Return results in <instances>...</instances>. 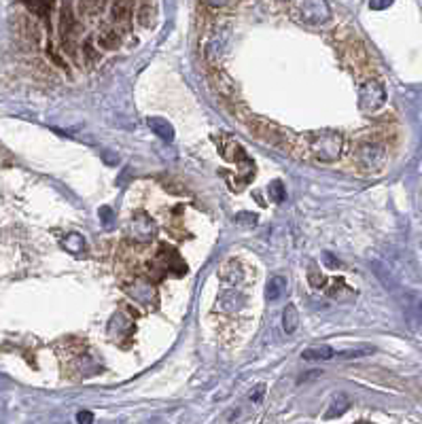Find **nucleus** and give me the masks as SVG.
<instances>
[{
    "label": "nucleus",
    "mask_w": 422,
    "mask_h": 424,
    "mask_svg": "<svg viewBox=\"0 0 422 424\" xmlns=\"http://www.w3.org/2000/svg\"><path fill=\"white\" fill-rule=\"evenodd\" d=\"M299 149L316 162L331 164L338 162L344 153V136L338 132H321L299 138Z\"/></svg>",
    "instance_id": "obj_1"
},
{
    "label": "nucleus",
    "mask_w": 422,
    "mask_h": 424,
    "mask_svg": "<svg viewBox=\"0 0 422 424\" xmlns=\"http://www.w3.org/2000/svg\"><path fill=\"white\" fill-rule=\"evenodd\" d=\"M246 126L253 134V138H257L259 142H266L278 151H285V153H291V151H297L299 149V140L293 138L287 130H282L280 126L268 121V119H261V117H248L246 119Z\"/></svg>",
    "instance_id": "obj_2"
},
{
    "label": "nucleus",
    "mask_w": 422,
    "mask_h": 424,
    "mask_svg": "<svg viewBox=\"0 0 422 424\" xmlns=\"http://www.w3.org/2000/svg\"><path fill=\"white\" fill-rule=\"evenodd\" d=\"M354 164L361 172L376 174L386 164V151L378 142H361L354 151Z\"/></svg>",
    "instance_id": "obj_3"
},
{
    "label": "nucleus",
    "mask_w": 422,
    "mask_h": 424,
    "mask_svg": "<svg viewBox=\"0 0 422 424\" xmlns=\"http://www.w3.org/2000/svg\"><path fill=\"white\" fill-rule=\"evenodd\" d=\"M295 17L308 26H323L331 20V9L325 0H299L291 5Z\"/></svg>",
    "instance_id": "obj_4"
},
{
    "label": "nucleus",
    "mask_w": 422,
    "mask_h": 424,
    "mask_svg": "<svg viewBox=\"0 0 422 424\" xmlns=\"http://www.w3.org/2000/svg\"><path fill=\"white\" fill-rule=\"evenodd\" d=\"M386 102V89L380 81L369 79L359 87V106L363 113H376Z\"/></svg>",
    "instance_id": "obj_5"
},
{
    "label": "nucleus",
    "mask_w": 422,
    "mask_h": 424,
    "mask_svg": "<svg viewBox=\"0 0 422 424\" xmlns=\"http://www.w3.org/2000/svg\"><path fill=\"white\" fill-rule=\"evenodd\" d=\"M401 308H403L405 323H407L409 331L418 340H422V295H418V293H403Z\"/></svg>",
    "instance_id": "obj_6"
},
{
    "label": "nucleus",
    "mask_w": 422,
    "mask_h": 424,
    "mask_svg": "<svg viewBox=\"0 0 422 424\" xmlns=\"http://www.w3.org/2000/svg\"><path fill=\"white\" fill-rule=\"evenodd\" d=\"M208 77H210V83H213V89H215L221 98H225V100H234V98H236L234 81L229 79V75H227L225 70H221V68L215 66V64H210Z\"/></svg>",
    "instance_id": "obj_7"
},
{
    "label": "nucleus",
    "mask_w": 422,
    "mask_h": 424,
    "mask_svg": "<svg viewBox=\"0 0 422 424\" xmlns=\"http://www.w3.org/2000/svg\"><path fill=\"white\" fill-rule=\"evenodd\" d=\"M155 236V223L146 215H136V219L130 225V238L138 242H151Z\"/></svg>",
    "instance_id": "obj_8"
},
{
    "label": "nucleus",
    "mask_w": 422,
    "mask_h": 424,
    "mask_svg": "<svg viewBox=\"0 0 422 424\" xmlns=\"http://www.w3.org/2000/svg\"><path fill=\"white\" fill-rule=\"evenodd\" d=\"M111 13H113V22H115L117 30H119L121 34H126L128 28H130L132 3H113V5H111Z\"/></svg>",
    "instance_id": "obj_9"
},
{
    "label": "nucleus",
    "mask_w": 422,
    "mask_h": 424,
    "mask_svg": "<svg viewBox=\"0 0 422 424\" xmlns=\"http://www.w3.org/2000/svg\"><path fill=\"white\" fill-rule=\"evenodd\" d=\"M146 126L151 128L153 134H157L162 140H166V142L174 140V128L164 117H146Z\"/></svg>",
    "instance_id": "obj_10"
},
{
    "label": "nucleus",
    "mask_w": 422,
    "mask_h": 424,
    "mask_svg": "<svg viewBox=\"0 0 422 424\" xmlns=\"http://www.w3.org/2000/svg\"><path fill=\"white\" fill-rule=\"evenodd\" d=\"M121 38H123V34L117 28H107V30H102L98 34V45L104 51H115V49H119Z\"/></svg>",
    "instance_id": "obj_11"
},
{
    "label": "nucleus",
    "mask_w": 422,
    "mask_h": 424,
    "mask_svg": "<svg viewBox=\"0 0 422 424\" xmlns=\"http://www.w3.org/2000/svg\"><path fill=\"white\" fill-rule=\"evenodd\" d=\"M221 153L227 162H234V164H248L250 166V159L246 157V153L240 149V144H236L234 140H225V144H221Z\"/></svg>",
    "instance_id": "obj_12"
},
{
    "label": "nucleus",
    "mask_w": 422,
    "mask_h": 424,
    "mask_svg": "<svg viewBox=\"0 0 422 424\" xmlns=\"http://www.w3.org/2000/svg\"><path fill=\"white\" fill-rule=\"evenodd\" d=\"M348 409H350V399L346 395H336L329 403V409L325 411V420H336L344 416Z\"/></svg>",
    "instance_id": "obj_13"
},
{
    "label": "nucleus",
    "mask_w": 422,
    "mask_h": 424,
    "mask_svg": "<svg viewBox=\"0 0 422 424\" xmlns=\"http://www.w3.org/2000/svg\"><path fill=\"white\" fill-rule=\"evenodd\" d=\"M138 22L142 28H153L157 22V5L155 3H140L138 5Z\"/></svg>",
    "instance_id": "obj_14"
},
{
    "label": "nucleus",
    "mask_w": 422,
    "mask_h": 424,
    "mask_svg": "<svg viewBox=\"0 0 422 424\" xmlns=\"http://www.w3.org/2000/svg\"><path fill=\"white\" fill-rule=\"evenodd\" d=\"M338 352L329 346H314V348H306L301 352V358H306V361H329Z\"/></svg>",
    "instance_id": "obj_15"
},
{
    "label": "nucleus",
    "mask_w": 422,
    "mask_h": 424,
    "mask_svg": "<svg viewBox=\"0 0 422 424\" xmlns=\"http://www.w3.org/2000/svg\"><path fill=\"white\" fill-rule=\"evenodd\" d=\"M287 287V278L285 276H274L270 278V282L266 285V301H278L285 293Z\"/></svg>",
    "instance_id": "obj_16"
},
{
    "label": "nucleus",
    "mask_w": 422,
    "mask_h": 424,
    "mask_svg": "<svg viewBox=\"0 0 422 424\" xmlns=\"http://www.w3.org/2000/svg\"><path fill=\"white\" fill-rule=\"evenodd\" d=\"M297 325H299V312H297L295 303H287V308L282 312V329L291 335L297 331Z\"/></svg>",
    "instance_id": "obj_17"
},
{
    "label": "nucleus",
    "mask_w": 422,
    "mask_h": 424,
    "mask_svg": "<svg viewBox=\"0 0 422 424\" xmlns=\"http://www.w3.org/2000/svg\"><path fill=\"white\" fill-rule=\"evenodd\" d=\"M62 246H64L68 252L79 255V252H83V250H85V240H83V236H81V234H68V238H64V240H62Z\"/></svg>",
    "instance_id": "obj_18"
},
{
    "label": "nucleus",
    "mask_w": 422,
    "mask_h": 424,
    "mask_svg": "<svg viewBox=\"0 0 422 424\" xmlns=\"http://www.w3.org/2000/svg\"><path fill=\"white\" fill-rule=\"evenodd\" d=\"M268 195H270V199H272V202H276V204L285 202V197H287L285 183H282V181H272V183H270V187H268Z\"/></svg>",
    "instance_id": "obj_19"
},
{
    "label": "nucleus",
    "mask_w": 422,
    "mask_h": 424,
    "mask_svg": "<svg viewBox=\"0 0 422 424\" xmlns=\"http://www.w3.org/2000/svg\"><path fill=\"white\" fill-rule=\"evenodd\" d=\"M374 348L372 346H361V348H352V350H344L340 352L342 358H359V356H365V354H372Z\"/></svg>",
    "instance_id": "obj_20"
},
{
    "label": "nucleus",
    "mask_w": 422,
    "mask_h": 424,
    "mask_svg": "<svg viewBox=\"0 0 422 424\" xmlns=\"http://www.w3.org/2000/svg\"><path fill=\"white\" fill-rule=\"evenodd\" d=\"M83 53H85V60H87V64H89V66L98 62V53H96V49H93V45H91V40H85V45H83Z\"/></svg>",
    "instance_id": "obj_21"
},
{
    "label": "nucleus",
    "mask_w": 422,
    "mask_h": 424,
    "mask_svg": "<svg viewBox=\"0 0 422 424\" xmlns=\"http://www.w3.org/2000/svg\"><path fill=\"white\" fill-rule=\"evenodd\" d=\"M26 7H28L30 11H34L36 15H47L54 5H51V3H28Z\"/></svg>",
    "instance_id": "obj_22"
},
{
    "label": "nucleus",
    "mask_w": 422,
    "mask_h": 424,
    "mask_svg": "<svg viewBox=\"0 0 422 424\" xmlns=\"http://www.w3.org/2000/svg\"><path fill=\"white\" fill-rule=\"evenodd\" d=\"M308 280H310V285L314 287V289H323L325 287V276L323 274H314V270H310L308 272Z\"/></svg>",
    "instance_id": "obj_23"
},
{
    "label": "nucleus",
    "mask_w": 422,
    "mask_h": 424,
    "mask_svg": "<svg viewBox=\"0 0 422 424\" xmlns=\"http://www.w3.org/2000/svg\"><path fill=\"white\" fill-rule=\"evenodd\" d=\"M100 217H102V225L109 229L111 227V219H113V210L109 206H102L100 208Z\"/></svg>",
    "instance_id": "obj_24"
},
{
    "label": "nucleus",
    "mask_w": 422,
    "mask_h": 424,
    "mask_svg": "<svg viewBox=\"0 0 422 424\" xmlns=\"http://www.w3.org/2000/svg\"><path fill=\"white\" fill-rule=\"evenodd\" d=\"M79 9L89 11L87 15H93V13H98V11L104 9V3H79Z\"/></svg>",
    "instance_id": "obj_25"
},
{
    "label": "nucleus",
    "mask_w": 422,
    "mask_h": 424,
    "mask_svg": "<svg viewBox=\"0 0 422 424\" xmlns=\"http://www.w3.org/2000/svg\"><path fill=\"white\" fill-rule=\"evenodd\" d=\"M77 422L79 424H93V414L87 411V409H83V411L77 414Z\"/></svg>",
    "instance_id": "obj_26"
},
{
    "label": "nucleus",
    "mask_w": 422,
    "mask_h": 424,
    "mask_svg": "<svg viewBox=\"0 0 422 424\" xmlns=\"http://www.w3.org/2000/svg\"><path fill=\"white\" fill-rule=\"evenodd\" d=\"M263 393H266V386L259 384V386L255 388V393L250 395V401H253V403H259V401H261V397H263Z\"/></svg>",
    "instance_id": "obj_27"
},
{
    "label": "nucleus",
    "mask_w": 422,
    "mask_h": 424,
    "mask_svg": "<svg viewBox=\"0 0 422 424\" xmlns=\"http://www.w3.org/2000/svg\"><path fill=\"white\" fill-rule=\"evenodd\" d=\"M323 259H325V263L329 265V268H333V265H340V263H338V259H336V257H331L329 252H323Z\"/></svg>",
    "instance_id": "obj_28"
},
{
    "label": "nucleus",
    "mask_w": 422,
    "mask_h": 424,
    "mask_svg": "<svg viewBox=\"0 0 422 424\" xmlns=\"http://www.w3.org/2000/svg\"><path fill=\"white\" fill-rule=\"evenodd\" d=\"M369 7H372V9H386V7H391V3H369Z\"/></svg>",
    "instance_id": "obj_29"
}]
</instances>
